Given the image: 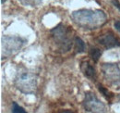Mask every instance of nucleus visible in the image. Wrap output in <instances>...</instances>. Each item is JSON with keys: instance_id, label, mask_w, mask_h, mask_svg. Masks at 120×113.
Returning <instances> with one entry per match:
<instances>
[{"instance_id": "1", "label": "nucleus", "mask_w": 120, "mask_h": 113, "mask_svg": "<svg viewBox=\"0 0 120 113\" xmlns=\"http://www.w3.org/2000/svg\"><path fill=\"white\" fill-rule=\"evenodd\" d=\"M71 18L79 27L87 30L101 28L107 20L106 14L101 9H79L72 12Z\"/></svg>"}, {"instance_id": "2", "label": "nucleus", "mask_w": 120, "mask_h": 113, "mask_svg": "<svg viewBox=\"0 0 120 113\" xmlns=\"http://www.w3.org/2000/svg\"><path fill=\"white\" fill-rule=\"evenodd\" d=\"M50 33L53 41L60 52L66 53L71 49L75 37L73 36L72 30L69 27L60 23L56 27L52 29Z\"/></svg>"}, {"instance_id": "3", "label": "nucleus", "mask_w": 120, "mask_h": 113, "mask_svg": "<svg viewBox=\"0 0 120 113\" xmlns=\"http://www.w3.org/2000/svg\"><path fill=\"white\" fill-rule=\"evenodd\" d=\"M15 87L23 94L30 95L36 93L38 82L34 73L24 67H20L16 74L14 80Z\"/></svg>"}, {"instance_id": "4", "label": "nucleus", "mask_w": 120, "mask_h": 113, "mask_svg": "<svg viewBox=\"0 0 120 113\" xmlns=\"http://www.w3.org/2000/svg\"><path fill=\"white\" fill-rule=\"evenodd\" d=\"M26 40L19 36L4 35L1 38V56L2 58H8L17 54L24 45Z\"/></svg>"}, {"instance_id": "5", "label": "nucleus", "mask_w": 120, "mask_h": 113, "mask_svg": "<svg viewBox=\"0 0 120 113\" xmlns=\"http://www.w3.org/2000/svg\"><path fill=\"white\" fill-rule=\"evenodd\" d=\"M101 71L105 80L110 85L120 88V67L116 63H104Z\"/></svg>"}, {"instance_id": "6", "label": "nucleus", "mask_w": 120, "mask_h": 113, "mask_svg": "<svg viewBox=\"0 0 120 113\" xmlns=\"http://www.w3.org/2000/svg\"><path fill=\"white\" fill-rule=\"evenodd\" d=\"M83 108L88 112L94 113H102L106 112V107L105 105L93 93L88 92L85 95V97L83 100Z\"/></svg>"}, {"instance_id": "7", "label": "nucleus", "mask_w": 120, "mask_h": 113, "mask_svg": "<svg viewBox=\"0 0 120 113\" xmlns=\"http://www.w3.org/2000/svg\"><path fill=\"white\" fill-rule=\"evenodd\" d=\"M97 41L100 44L104 45L105 48H114L120 45V41L117 37H116L112 32H107L97 38Z\"/></svg>"}, {"instance_id": "8", "label": "nucleus", "mask_w": 120, "mask_h": 113, "mask_svg": "<svg viewBox=\"0 0 120 113\" xmlns=\"http://www.w3.org/2000/svg\"><path fill=\"white\" fill-rule=\"evenodd\" d=\"M80 70L82 71L83 75L90 79V81L96 80V71L94 67L90 64L89 61H82L80 63Z\"/></svg>"}, {"instance_id": "9", "label": "nucleus", "mask_w": 120, "mask_h": 113, "mask_svg": "<svg viewBox=\"0 0 120 113\" xmlns=\"http://www.w3.org/2000/svg\"><path fill=\"white\" fill-rule=\"evenodd\" d=\"M74 48H75L76 53L80 54V53H83V52L85 51V49H86V44H85L84 41H83L81 38L76 36L75 40H74Z\"/></svg>"}, {"instance_id": "10", "label": "nucleus", "mask_w": 120, "mask_h": 113, "mask_svg": "<svg viewBox=\"0 0 120 113\" xmlns=\"http://www.w3.org/2000/svg\"><path fill=\"white\" fill-rule=\"evenodd\" d=\"M101 54H102L101 50L99 48H96V47H90V51H89V55H90V56L92 58V60L94 62H97L99 60Z\"/></svg>"}, {"instance_id": "11", "label": "nucleus", "mask_w": 120, "mask_h": 113, "mask_svg": "<svg viewBox=\"0 0 120 113\" xmlns=\"http://www.w3.org/2000/svg\"><path fill=\"white\" fill-rule=\"evenodd\" d=\"M23 6L25 7H31V8H34V7H38L43 0H19Z\"/></svg>"}, {"instance_id": "12", "label": "nucleus", "mask_w": 120, "mask_h": 113, "mask_svg": "<svg viewBox=\"0 0 120 113\" xmlns=\"http://www.w3.org/2000/svg\"><path fill=\"white\" fill-rule=\"evenodd\" d=\"M98 89H99V91L104 95V97H105V98L107 99V100H109V101H111V99H112V97H114L113 96V94L112 93H110L107 89H105V87L103 86V85H98Z\"/></svg>"}, {"instance_id": "13", "label": "nucleus", "mask_w": 120, "mask_h": 113, "mask_svg": "<svg viewBox=\"0 0 120 113\" xmlns=\"http://www.w3.org/2000/svg\"><path fill=\"white\" fill-rule=\"evenodd\" d=\"M12 112L13 113H26V110L22 108V107H19L17 102H13L12 103Z\"/></svg>"}, {"instance_id": "14", "label": "nucleus", "mask_w": 120, "mask_h": 113, "mask_svg": "<svg viewBox=\"0 0 120 113\" xmlns=\"http://www.w3.org/2000/svg\"><path fill=\"white\" fill-rule=\"evenodd\" d=\"M114 26L120 32V20H116L115 23H114Z\"/></svg>"}, {"instance_id": "15", "label": "nucleus", "mask_w": 120, "mask_h": 113, "mask_svg": "<svg viewBox=\"0 0 120 113\" xmlns=\"http://www.w3.org/2000/svg\"><path fill=\"white\" fill-rule=\"evenodd\" d=\"M113 4H114L117 8H119L120 9V4L118 3V1H117V0H114V1H113Z\"/></svg>"}, {"instance_id": "16", "label": "nucleus", "mask_w": 120, "mask_h": 113, "mask_svg": "<svg viewBox=\"0 0 120 113\" xmlns=\"http://www.w3.org/2000/svg\"><path fill=\"white\" fill-rule=\"evenodd\" d=\"M6 1H7V0H1V3H2V4H4Z\"/></svg>"}, {"instance_id": "17", "label": "nucleus", "mask_w": 120, "mask_h": 113, "mask_svg": "<svg viewBox=\"0 0 120 113\" xmlns=\"http://www.w3.org/2000/svg\"><path fill=\"white\" fill-rule=\"evenodd\" d=\"M118 101H119V102H120V96H119V97H118Z\"/></svg>"}]
</instances>
